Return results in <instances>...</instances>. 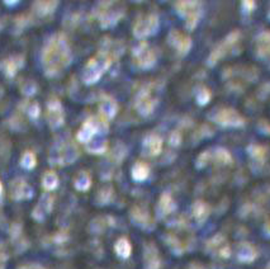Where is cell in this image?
<instances>
[{
  "label": "cell",
  "mask_w": 270,
  "mask_h": 269,
  "mask_svg": "<svg viewBox=\"0 0 270 269\" xmlns=\"http://www.w3.org/2000/svg\"><path fill=\"white\" fill-rule=\"evenodd\" d=\"M132 217L136 222H138V224H146V222H148V220H150L148 212L143 211V210L138 208V207L133 208Z\"/></svg>",
  "instance_id": "f546056e"
},
{
  "label": "cell",
  "mask_w": 270,
  "mask_h": 269,
  "mask_svg": "<svg viewBox=\"0 0 270 269\" xmlns=\"http://www.w3.org/2000/svg\"><path fill=\"white\" fill-rule=\"evenodd\" d=\"M42 186L46 191H53L58 186V176L53 171H47L42 178Z\"/></svg>",
  "instance_id": "484cf974"
},
{
  "label": "cell",
  "mask_w": 270,
  "mask_h": 269,
  "mask_svg": "<svg viewBox=\"0 0 270 269\" xmlns=\"http://www.w3.org/2000/svg\"><path fill=\"white\" fill-rule=\"evenodd\" d=\"M211 98V93L207 88H202L197 94V101L199 104H205Z\"/></svg>",
  "instance_id": "1f68e13d"
},
{
  "label": "cell",
  "mask_w": 270,
  "mask_h": 269,
  "mask_svg": "<svg viewBox=\"0 0 270 269\" xmlns=\"http://www.w3.org/2000/svg\"><path fill=\"white\" fill-rule=\"evenodd\" d=\"M176 10L187 22L189 29H194L202 15V5L197 2H180L175 5Z\"/></svg>",
  "instance_id": "277c9868"
},
{
  "label": "cell",
  "mask_w": 270,
  "mask_h": 269,
  "mask_svg": "<svg viewBox=\"0 0 270 269\" xmlns=\"http://www.w3.org/2000/svg\"><path fill=\"white\" fill-rule=\"evenodd\" d=\"M57 7V2H37L33 5L35 12H37L38 15H47L55 10Z\"/></svg>",
  "instance_id": "7402d4cb"
},
{
  "label": "cell",
  "mask_w": 270,
  "mask_h": 269,
  "mask_svg": "<svg viewBox=\"0 0 270 269\" xmlns=\"http://www.w3.org/2000/svg\"><path fill=\"white\" fill-rule=\"evenodd\" d=\"M71 50L64 35H56L42 50V66L47 76H55L71 63Z\"/></svg>",
  "instance_id": "6da1fadb"
},
{
  "label": "cell",
  "mask_w": 270,
  "mask_h": 269,
  "mask_svg": "<svg viewBox=\"0 0 270 269\" xmlns=\"http://www.w3.org/2000/svg\"><path fill=\"white\" fill-rule=\"evenodd\" d=\"M2 191H3V186H2V182H0V193H2Z\"/></svg>",
  "instance_id": "74e56055"
},
{
  "label": "cell",
  "mask_w": 270,
  "mask_h": 269,
  "mask_svg": "<svg viewBox=\"0 0 270 269\" xmlns=\"http://www.w3.org/2000/svg\"><path fill=\"white\" fill-rule=\"evenodd\" d=\"M237 258L244 263L253 262L256 258V250L253 245L248 244V243H243L238 245L237 249Z\"/></svg>",
  "instance_id": "e0dca14e"
},
{
  "label": "cell",
  "mask_w": 270,
  "mask_h": 269,
  "mask_svg": "<svg viewBox=\"0 0 270 269\" xmlns=\"http://www.w3.org/2000/svg\"><path fill=\"white\" fill-rule=\"evenodd\" d=\"M208 214H209V208H208L207 204L202 201H198L193 204V215L197 219V221L203 222L207 219Z\"/></svg>",
  "instance_id": "603a6c76"
},
{
  "label": "cell",
  "mask_w": 270,
  "mask_h": 269,
  "mask_svg": "<svg viewBox=\"0 0 270 269\" xmlns=\"http://www.w3.org/2000/svg\"><path fill=\"white\" fill-rule=\"evenodd\" d=\"M79 155L78 148L73 142H63L61 145H55L50 151V161L58 165H66L76 160Z\"/></svg>",
  "instance_id": "3957f363"
},
{
  "label": "cell",
  "mask_w": 270,
  "mask_h": 269,
  "mask_svg": "<svg viewBox=\"0 0 270 269\" xmlns=\"http://www.w3.org/2000/svg\"><path fill=\"white\" fill-rule=\"evenodd\" d=\"M10 193H12L13 198L17 199V201L29 199L33 196V189L28 186L27 182H24L20 178H17L10 184Z\"/></svg>",
  "instance_id": "7c38bea8"
},
{
  "label": "cell",
  "mask_w": 270,
  "mask_h": 269,
  "mask_svg": "<svg viewBox=\"0 0 270 269\" xmlns=\"http://www.w3.org/2000/svg\"><path fill=\"white\" fill-rule=\"evenodd\" d=\"M189 269H204V268H203L202 265H199V264H192Z\"/></svg>",
  "instance_id": "8d00e7d4"
},
{
  "label": "cell",
  "mask_w": 270,
  "mask_h": 269,
  "mask_svg": "<svg viewBox=\"0 0 270 269\" xmlns=\"http://www.w3.org/2000/svg\"><path fill=\"white\" fill-rule=\"evenodd\" d=\"M159 27V18L155 14H148L136 22L133 27V35L137 38H145L154 35Z\"/></svg>",
  "instance_id": "8992f818"
},
{
  "label": "cell",
  "mask_w": 270,
  "mask_h": 269,
  "mask_svg": "<svg viewBox=\"0 0 270 269\" xmlns=\"http://www.w3.org/2000/svg\"><path fill=\"white\" fill-rule=\"evenodd\" d=\"M5 264H7V254L0 250V269H5Z\"/></svg>",
  "instance_id": "e575fe53"
},
{
  "label": "cell",
  "mask_w": 270,
  "mask_h": 269,
  "mask_svg": "<svg viewBox=\"0 0 270 269\" xmlns=\"http://www.w3.org/2000/svg\"><path fill=\"white\" fill-rule=\"evenodd\" d=\"M52 203H53V198L50 196V194H43L42 198L40 199V203L36 206L35 211H33V217L38 221L45 219L46 215L48 212H51L52 210Z\"/></svg>",
  "instance_id": "2e32d148"
},
{
  "label": "cell",
  "mask_w": 270,
  "mask_h": 269,
  "mask_svg": "<svg viewBox=\"0 0 270 269\" xmlns=\"http://www.w3.org/2000/svg\"><path fill=\"white\" fill-rule=\"evenodd\" d=\"M148 173H150V169L145 163H136L132 168V176L137 182L145 181L148 176Z\"/></svg>",
  "instance_id": "cb8c5ba5"
},
{
  "label": "cell",
  "mask_w": 270,
  "mask_h": 269,
  "mask_svg": "<svg viewBox=\"0 0 270 269\" xmlns=\"http://www.w3.org/2000/svg\"><path fill=\"white\" fill-rule=\"evenodd\" d=\"M18 269H46V268L41 267V265H38V264H27V265H23V267H20Z\"/></svg>",
  "instance_id": "d590c367"
},
{
  "label": "cell",
  "mask_w": 270,
  "mask_h": 269,
  "mask_svg": "<svg viewBox=\"0 0 270 269\" xmlns=\"http://www.w3.org/2000/svg\"><path fill=\"white\" fill-rule=\"evenodd\" d=\"M133 56H135L137 65L142 69L151 68L155 64V53L153 50H150L148 45L146 42H140V45L136 46L133 50Z\"/></svg>",
  "instance_id": "52a82bcc"
},
{
  "label": "cell",
  "mask_w": 270,
  "mask_h": 269,
  "mask_svg": "<svg viewBox=\"0 0 270 269\" xmlns=\"http://www.w3.org/2000/svg\"><path fill=\"white\" fill-rule=\"evenodd\" d=\"M117 103L114 101H112V99H107V101L102 102V104L99 107L100 116L104 119L113 118L115 116V113H117Z\"/></svg>",
  "instance_id": "d6986e66"
},
{
  "label": "cell",
  "mask_w": 270,
  "mask_h": 269,
  "mask_svg": "<svg viewBox=\"0 0 270 269\" xmlns=\"http://www.w3.org/2000/svg\"><path fill=\"white\" fill-rule=\"evenodd\" d=\"M64 108L58 99H51L47 104V119L51 129L56 130L64 125Z\"/></svg>",
  "instance_id": "ba28073f"
},
{
  "label": "cell",
  "mask_w": 270,
  "mask_h": 269,
  "mask_svg": "<svg viewBox=\"0 0 270 269\" xmlns=\"http://www.w3.org/2000/svg\"><path fill=\"white\" fill-rule=\"evenodd\" d=\"M169 42L180 55H185L192 46V40L180 31H171L169 35Z\"/></svg>",
  "instance_id": "8fae6325"
},
{
  "label": "cell",
  "mask_w": 270,
  "mask_h": 269,
  "mask_svg": "<svg viewBox=\"0 0 270 269\" xmlns=\"http://www.w3.org/2000/svg\"><path fill=\"white\" fill-rule=\"evenodd\" d=\"M145 264L147 269H159L160 267V258L159 253L154 245H148L145 252Z\"/></svg>",
  "instance_id": "ac0fdd59"
},
{
  "label": "cell",
  "mask_w": 270,
  "mask_h": 269,
  "mask_svg": "<svg viewBox=\"0 0 270 269\" xmlns=\"http://www.w3.org/2000/svg\"><path fill=\"white\" fill-rule=\"evenodd\" d=\"M217 159L221 161V163H228V161L231 160L230 154H228L227 151L222 150V148L217 151Z\"/></svg>",
  "instance_id": "836d02e7"
},
{
  "label": "cell",
  "mask_w": 270,
  "mask_h": 269,
  "mask_svg": "<svg viewBox=\"0 0 270 269\" xmlns=\"http://www.w3.org/2000/svg\"><path fill=\"white\" fill-rule=\"evenodd\" d=\"M175 208V204H174V201L171 199V197L169 196L168 193H164L161 196L160 202H159L158 206V211L160 214V216H165V215H169L170 212L174 211Z\"/></svg>",
  "instance_id": "44dd1931"
},
{
  "label": "cell",
  "mask_w": 270,
  "mask_h": 269,
  "mask_svg": "<svg viewBox=\"0 0 270 269\" xmlns=\"http://www.w3.org/2000/svg\"><path fill=\"white\" fill-rule=\"evenodd\" d=\"M115 253L119 255L121 258H128L132 252V248H131L130 242H128L126 237H121L117 243H115Z\"/></svg>",
  "instance_id": "d4e9b609"
},
{
  "label": "cell",
  "mask_w": 270,
  "mask_h": 269,
  "mask_svg": "<svg viewBox=\"0 0 270 269\" xmlns=\"http://www.w3.org/2000/svg\"><path fill=\"white\" fill-rule=\"evenodd\" d=\"M88 150L90 153L94 154L104 153V151L107 150V142H100V141H98V142L88 143Z\"/></svg>",
  "instance_id": "4dcf8cb0"
},
{
  "label": "cell",
  "mask_w": 270,
  "mask_h": 269,
  "mask_svg": "<svg viewBox=\"0 0 270 269\" xmlns=\"http://www.w3.org/2000/svg\"><path fill=\"white\" fill-rule=\"evenodd\" d=\"M27 113L32 119H37L38 116H40V106H38V103H36V102L31 103L27 109Z\"/></svg>",
  "instance_id": "d6a6232c"
},
{
  "label": "cell",
  "mask_w": 270,
  "mask_h": 269,
  "mask_svg": "<svg viewBox=\"0 0 270 269\" xmlns=\"http://www.w3.org/2000/svg\"><path fill=\"white\" fill-rule=\"evenodd\" d=\"M107 131V122L102 121L100 118H94V117H92V118L86 119V121L84 122V125L81 126V129L79 130L76 137H78V140L80 141V142L89 143L95 134H98V132H102L103 134V132Z\"/></svg>",
  "instance_id": "5b68a950"
},
{
  "label": "cell",
  "mask_w": 270,
  "mask_h": 269,
  "mask_svg": "<svg viewBox=\"0 0 270 269\" xmlns=\"http://www.w3.org/2000/svg\"><path fill=\"white\" fill-rule=\"evenodd\" d=\"M22 65L23 63L20 57L10 58V60H8L7 63H5V68H4L5 74H7L8 76H14L15 74H17L18 69H19Z\"/></svg>",
  "instance_id": "83f0119b"
},
{
  "label": "cell",
  "mask_w": 270,
  "mask_h": 269,
  "mask_svg": "<svg viewBox=\"0 0 270 269\" xmlns=\"http://www.w3.org/2000/svg\"><path fill=\"white\" fill-rule=\"evenodd\" d=\"M110 66V57L105 52H99L95 57L90 58L83 73L85 84H94L102 78L104 71Z\"/></svg>",
  "instance_id": "7a4b0ae2"
},
{
  "label": "cell",
  "mask_w": 270,
  "mask_h": 269,
  "mask_svg": "<svg viewBox=\"0 0 270 269\" xmlns=\"http://www.w3.org/2000/svg\"><path fill=\"white\" fill-rule=\"evenodd\" d=\"M213 121L222 125V126H230V127H237V126H243L244 125L243 117H241L236 111L228 108L218 111L217 114L213 117Z\"/></svg>",
  "instance_id": "9c48e42d"
},
{
  "label": "cell",
  "mask_w": 270,
  "mask_h": 269,
  "mask_svg": "<svg viewBox=\"0 0 270 269\" xmlns=\"http://www.w3.org/2000/svg\"><path fill=\"white\" fill-rule=\"evenodd\" d=\"M36 164H37V158H36L35 153L25 151L22 155V159H20V165L24 169H27V170H31V169L35 168Z\"/></svg>",
  "instance_id": "f1b7e54d"
},
{
  "label": "cell",
  "mask_w": 270,
  "mask_h": 269,
  "mask_svg": "<svg viewBox=\"0 0 270 269\" xmlns=\"http://www.w3.org/2000/svg\"><path fill=\"white\" fill-rule=\"evenodd\" d=\"M207 248L211 253L220 258H228L231 254L230 247L222 235H216L215 237H212L207 243Z\"/></svg>",
  "instance_id": "4fadbf2b"
},
{
  "label": "cell",
  "mask_w": 270,
  "mask_h": 269,
  "mask_svg": "<svg viewBox=\"0 0 270 269\" xmlns=\"http://www.w3.org/2000/svg\"><path fill=\"white\" fill-rule=\"evenodd\" d=\"M74 184H75V188L78 189V191H88L90 184H92V179H90L88 173L83 171V173H80L76 176Z\"/></svg>",
  "instance_id": "4316f807"
},
{
  "label": "cell",
  "mask_w": 270,
  "mask_h": 269,
  "mask_svg": "<svg viewBox=\"0 0 270 269\" xmlns=\"http://www.w3.org/2000/svg\"><path fill=\"white\" fill-rule=\"evenodd\" d=\"M156 101L151 98L150 92L148 91H142L137 97V101H136V109L140 112L142 116H148V114L153 113V111L155 109Z\"/></svg>",
  "instance_id": "5bb4252c"
},
{
  "label": "cell",
  "mask_w": 270,
  "mask_h": 269,
  "mask_svg": "<svg viewBox=\"0 0 270 269\" xmlns=\"http://www.w3.org/2000/svg\"><path fill=\"white\" fill-rule=\"evenodd\" d=\"M161 147H163V140L160 138V136L153 134L148 135L147 137L145 138L142 145V150L145 153V155L147 156H155L158 155L161 151Z\"/></svg>",
  "instance_id": "9a60e30c"
},
{
  "label": "cell",
  "mask_w": 270,
  "mask_h": 269,
  "mask_svg": "<svg viewBox=\"0 0 270 269\" xmlns=\"http://www.w3.org/2000/svg\"><path fill=\"white\" fill-rule=\"evenodd\" d=\"M238 37H240V33L238 32H232L230 36H227L226 40L222 41V42H221L220 45H218L217 47L212 51L209 58H208V63H209L211 65H213V64L217 63L220 58H222L223 56L228 52V50L232 47L233 43H236V41L238 40Z\"/></svg>",
  "instance_id": "30bf717a"
},
{
  "label": "cell",
  "mask_w": 270,
  "mask_h": 269,
  "mask_svg": "<svg viewBox=\"0 0 270 269\" xmlns=\"http://www.w3.org/2000/svg\"><path fill=\"white\" fill-rule=\"evenodd\" d=\"M258 55L270 60V33H263L258 40Z\"/></svg>",
  "instance_id": "ffe728a7"
}]
</instances>
